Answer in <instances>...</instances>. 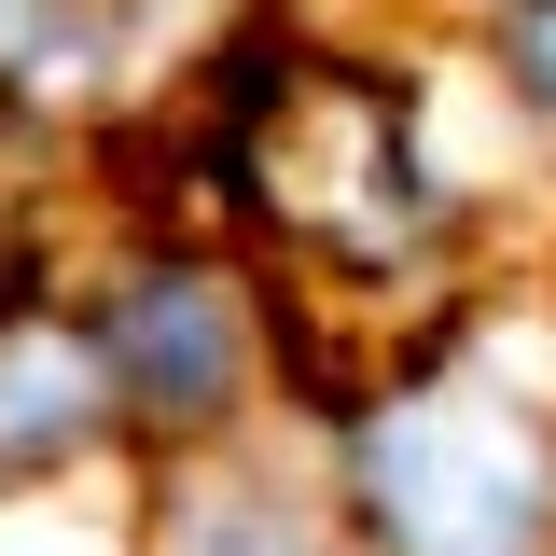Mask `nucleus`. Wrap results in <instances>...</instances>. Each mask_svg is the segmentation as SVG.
<instances>
[{"label":"nucleus","instance_id":"6","mask_svg":"<svg viewBox=\"0 0 556 556\" xmlns=\"http://www.w3.org/2000/svg\"><path fill=\"white\" fill-rule=\"evenodd\" d=\"M56 56V0H0V70H42Z\"/></svg>","mask_w":556,"mask_h":556},{"label":"nucleus","instance_id":"5","mask_svg":"<svg viewBox=\"0 0 556 556\" xmlns=\"http://www.w3.org/2000/svg\"><path fill=\"white\" fill-rule=\"evenodd\" d=\"M0 556H112V529L84 501H0Z\"/></svg>","mask_w":556,"mask_h":556},{"label":"nucleus","instance_id":"2","mask_svg":"<svg viewBox=\"0 0 556 556\" xmlns=\"http://www.w3.org/2000/svg\"><path fill=\"white\" fill-rule=\"evenodd\" d=\"M98 376L139 390V404H167V417H208L223 390H237V306H223L208 278H139Z\"/></svg>","mask_w":556,"mask_h":556},{"label":"nucleus","instance_id":"7","mask_svg":"<svg viewBox=\"0 0 556 556\" xmlns=\"http://www.w3.org/2000/svg\"><path fill=\"white\" fill-rule=\"evenodd\" d=\"M515 84H529V98H543V112H556V0H543V14H529V28H515Z\"/></svg>","mask_w":556,"mask_h":556},{"label":"nucleus","instance_id":"4","mask_svg":"<svg viewBox=\"0 0 556 556\" xmlns=\"http://www.w3.org/2000/svg\"><path fill=\"white\" fill-rule=\"evenodd\" d=\"M167 556H334V543H320V529H292L278 501H237V486H223V501H181Z\"/></svg>","mask_w":556,"mask_h":556},{"label":"nucleus","instance_id":"3","mask_svg":"<svg viewBox=\"0 0 556 556\" xmlns=\"http://www.w3.org/2000/svg\"><path fill=\"white\" fill-rule=\"evenodd\" d=\"M98 417V362L70 334H14L0 348V459H42V445H84Z\"/></svg>","mask_w":556,"mask_h":556},{"label":"nucleus","instance_id":"1","mask_svg":"<svg viewBox=\"0 0 556 556\" xmlns=\"http://www.w3.org/2000/svg\"><path fill=\"white\" fill-rule=\"evenodd\" d=\"M362 501L404 556H529L543 543V445L486 390H404L362 431Z\"/></svg>","mask_w":556,"mask_h":556}]
</instances>
